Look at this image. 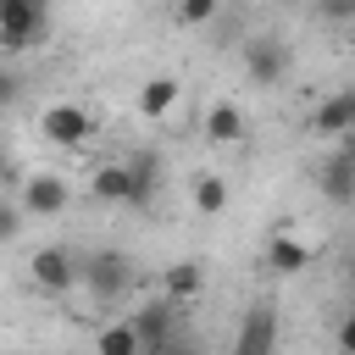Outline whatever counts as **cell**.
Returning a JSON list of instances; mask_svg holds the SVG:
<instances>
[{
	"mask_svg": "<svg viewBox=\"0 0 355 355\" xmlns=\"http://www.w3.org/2000/svg\"><path fill=\"white\" fill-rule=\"evenodd\" d=\"M78 288H89V300L111 305L133 288V261L122 250H89V255H78Z\"/></svg>",
	"mask_w": 355,
	"mask_h": 355,
	"instance_id": "1",
	"label": "cell"
},
{
	"mask_svg": "<svg viewBox=\"0 0 355 355\" xmlns=\"http://www.w3.org/2000/svg\"><path fill=\"white\" fill-rule=\"evenodd\" d=\"M50 0H0V55H22L44 39Z\"/></svg>",
	"mask_w": 355,
	"mask_h": 355,
	"instance_id": "2",
	"label": "cell"
},
{
	"mask_svg": "<svg viewBox=\"0 0 355 355\" xmlns=\"http://www.w3.org/2000/svg\"><path fill=\"white\" fill-rule=\"evenodd\" d=\"M39 133H44V144H55V150H78V144L94 139V116H89V105H78V100H55V105L39 111Z\"/></svg>",
	"mask_w": 355,
	"mask_h": 355,
	"instance_id": "3",
	"label": "cell"
},
{
	"mask_svg": "<svg viewBox=\"0 0 355 355\" xmlns=\"http://www.w3.org/2000/svg\"><path fill=\"white\" fill-rule=\"evenodd\" d=\"M172 322H178V305L172 300H150L128 316L133 338H139V355H166L172 349Z\"/></svg>",
	"mask_w": 355,
	"mask_h": 355,
	"instance_id": "4",
	"label": "cell"
},
{
	"mask_svg": "<svg viewBox=\"0 0 355 355\" xmlns=\"http://www.w3.org/2000/svg\"><path fill=\"white\" fill-rule=\"evenodd\" d=\"M28 277H33L44 294H67V288H78V255L61 250V244H44V250H33Z\"/></svg>",
	"mask_w": 355,
	"mask_h": 355,
	"instance_id": "5",
	"label": "cell"
},
{
	"mask_svg": "<svg viewBox=\"0 0 355 355\" xmlns=\"http://www.w3.org/2000/svg\"><path fill=\"white\" fill-rule=\"evenodd\" d=\"M67 200H72V189H67V178H55V172H33V178H22V216H55V211H67Z\"/></svg>",
	"mask_w": 355,
	"mask_h": 355,
	"instance_id": "6",
	"label": "cell"
},
{
	"mask_svg": "<svg viewBox=\"0 0 355 355\" xmlns=\"http://www.w3.org/2000/svg\"><path fill=\"white\" fill-rule=\"evenodd\" d=\"M244 72H250L255 83L277 89V83L288 78V44H283V39H250V44H244Z\"/></svg>",
	"mask_w": 355,
	"mask_h": 355,
	"instance_id": "7",
	"label": "cell"
},
{
	"mask_svg": "<svg viewBox=\"0 0 355 355\" xmlns=\"http://www.w3.org/2000/svg\"><path fill=\"white\" fill-rule=\"evenodd\" d=\"M355 128V89H333L316 111H311V133H322V139H344Z\"/></svg>",
	"mask_w": 355,
	"mask_h": 355,
	"instance_id": "8",
	"label": "cell"
},
{
	"mask_svg": "<svg viewBox=\"0 0 355 355\" xmlns=\"http://www.w3.org/2000/svg\"><path fill=\"white\" fill-rule=\"evenodd\" d=\"M322 194H327L333 205H349V200H355V150H349V139L322 161Z\"/></svg>",
	"mask_w": 355,
	"mask_h": 355,
	"instance_id": "9",
	"label": "cell"
},
{
	"mask_svg": "<svg viewBox=\"0 0 355 355\" xmlns=\"http://www.w3.org/2000/svg\"><path fill=\"white\" fill-rule=\"evenodd\" d=\"M272 349H277V311L272 305H255L244 316V327H239L233 355H272Z\"/></svg>",
	"mask_w": 355,
	"mask_h": 355,
	"instance_id": "10",
	"label": "cell"
},
{
	"mask_svg": "<svg viewBox=\"0 0 355 355\" xmlns=\"http://www.w3.org/2000/svg\"><path fill=\"white\" fill-rule=\"evenodd\" d=\"M122 166H128V205L144 211V205L155 200V189H161V161H155V155H133V161H122Z\"/></svg>",
	"mask_w": 355,
	"mask_h": 355,
	"instance_id": "11",
	"label": "cell"
},
{
	"mask_svg": "<svg viewBox=\"0 0 355 355\" xmlns=\"http://www.w3.org/2000/svg\"><path fill=\"white\" fill-rule=\"evenodd\" d=\"M266 266H272L277 277H294V272H305V266H311V244H300V239L277 233V239H266Z\"/></svg>",
	"mask_w": 355,
	"mask_h": 355,
	"instance_id": "12",
	"label": "cell"
},
{
	"mask_svg": "<svg viewBox=\"0 0 355 355\" xmlns=\"http://www.w3.org/2000/svg\"><path fill=\"white\" fill-rule=\"evenodd\" d=\"M205 139H211V144H239V139H244V111H239L233 100H216V105L205 111Z\"/></svg>",
	"mask_w": 355,
	"mask_h": 355,
	"instance_id": "13",
	"label": "cell"
},
{
	"mask_svg": "<svg viewBox=\"0 0 355 355\" xmlns=\"http://www.w3.org/2000/svg\"><path fill=\"white\" fill-rule=\"evenodd\" d=\"M178 94H183V89H178V78H166V72H161V78H150V83L139 89V116L161 122V116L178 105Z\"/></svg>",
	"mask_w": 355,
	"mask_h": 355,
	"instance_id": "14",
	"label": "cell"
},
{
	"mask_svg": "<svg viewBox=\"0 0 355 355\" xmlns=\"http://www.w3.org/2000/svg\"><path fill=\"white\" fill-rule=\"evenodd\" d=\"M161 288H166L172 305H183V300H194V294L205 288V266H200V261H178V266H166Z\"/></svg>",
	"mask_w": 355,
	"mask_h": 355,
	"instance_id": "15",
	"label": "cell"
},
{
	"mask_svg": "<svg viewBox=\"0 0 355 355\" xmlns=\"http://www.w3.org/2000/svg\"><path fill=\"white\" fill-rule=\"evenodd\" d=\"M89 189H94V200L128 205V166H122V161H105V166H94V172H89Z\"/></svg>",
	"mask_w": 355,
	"mask_h": 355,
	"instance_id": "16",
	"label": "cell"
},
{
	"mask_svg": "<svg viewBox=\"0 0 355 355\" xmlns=\"http://www.w3.org/2000/svg\"><path fill=\"white\" fill-rule=\"evenodd\" d=\"M189 194H194V211H200V216H222V211H227V183H222L216 172H194V189H189Z\"/></svg>",
	"mask_w": 355,
	"mask_h": 355,
	"instance_id": "17",
	"label": "cell"
},
{
	"mask_svg": "<svg viewBox=\"0 0 355 355\" xmlns=\"http://www.w3.org/2000/svg\"><path fill=\"white\" fill-rule=\"evenodd\" d=\"M94 355H139L133 327H128V322H105V327L94 333Z\"/></svg>",
	"mask_w": 355,
	"mask_h": 355,
	"instance_id": "18",
	"label": "cell"
},
{
	"mask_svg": "<svg viewBox=\"0 0 355 355\" xmlns=\"http://www.w3.org/2000/svg\"><path fill=\"white\" fill-rule=\"evenodd\" d=\"M178 6V22L183 28H205V22H216V11H222V0H172Z\"/></svg>",
	"mask_w": 355,
	"mask_h": 355,
	"instance_id": "19",
	"label": "cell"
},
{
	"mask_svg": "<svg viewBox=\"0 0 355 355\" xmlns=\"http://www.w3.org/2000/svg\"><path fill=\"white\" fill-rule=\"evenodd\" d=\"M22 233V205H11V200H0V244H11Z\"/></svg>",
	"mask_w": 355,
	"mask_h": 355,
	"instance_id": "20",
	"label": "cell"
},
{
	"mask_svg": "<svg viewBox=\"0 0 355 355\" xmlns=\"http://www.w3.org/2000/svg\"><path fill=\"white\" fill-rule=\"evenodd\" d=\"M316 11H322L327 22H349V17H355V0H316Z\"/></svg>",
	"mask_w": 355,
	"mask_h": 355,
	"instance_id": "21",
	"label": "cell"
},
{
	"mask_svg": "<svg viewBox=\"0 0 355 355\" xmlns=\"http://www.w3.org/2000/svg\"><path fill=\"white\" fill-rule=\"evenodd\" d=\"M17 89H22V83H17V72H6V67H0V111L17 100Z\"/></svg>",
	"mask_w": 355,
	"mask_h": 355,
	"instance_id": "22",
	"label": "cell"
},
{
	"mask_svg": "<svg viewBox=\"0 0 355 355\" xmlns=\"http://www.w3.org/2000/svg\"><path fill=\"white\" fill-rule=\"evenodd\" d=\"M0 178H11V166H6V150H0Z\"/></svg>",
	"mask_w": 355,
	"mask_h": 355,
	"instance_id": "23",
	"label": "cell"
}]
</instances>
